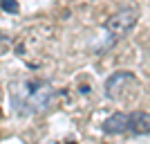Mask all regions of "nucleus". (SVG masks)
Here are the masks:
<instances>
[{
  "mask_svg": "<svg viewBox=\"0 0 150 144\" xmlns=\"http://www.w3.org/2000/svg\"><path fill=\"white\" fill-rule=\"evenodd\" d=\"M9 106L18 117H34L50 110L56 101V90L50 81L38 77H25L9 83Z\"/></svg>",
  "mask_w": 150,
  "mask_h": 144,
  "instance_id": "f257e3e1",
  "label": "nucleus"
},
{
  "mask_svg": "<svg viewBox=\"0 0 150 144\" xmlns=\"http://www.w3.org/2000/svg\"><path fill=\"white\" fill-rule=\"evenodd\" d=\"M101 131L105 135H148L150 133V113L130 110V113H112L103 119Z\"/></svg>",
  "mask_w": 150,
  "mask_h": 144,
  "instance_id": "f03ea898",
  "label": "nucleus"
},
{
  "mask_svg": "<svg viewBox=\"0 0 150 144\" xmlns=\"http://www.w3.org/2000/svg\"><path fill=\"white\" fill-rule=\"evenodd\" d=\"M139 90H141V83L134 77V72H128V70H119V72H112V75L105 79L103 83V92L110 101H117V104H128L134 97H139Z\"/></svg>",
  "mask_w": 150,
  "mask_h": 144,
  "instance_id": "7ed1b4c3",
  "label": "nucleus"
},
{
  "mask_svg": "<svg viewBox=\"0 0 150 144\" xmlns=\"http://www.w3.org/2000/svg\"><path fill=\"white\" fill-rule=\"evenodd\" d=\"M137 20H139V7H123L119 11H114L112 16L105 20L103 27H105V32L110 34V38L117 41V38H123L132 27L137 25Z\"/></svg>",
  "mask_w": 150,
  "mask_h": 144,
  "instance_id": "20e7f679",
  "label": "nucleus"
},
{
  "mask_svg": "<svg viewBox=\"0 0 150 144\" xmlns=\"http://www.w3.org/2000/svg\"><path fill=\"white\" fill-rule=\"evenodd\" d=\"M0 9L7 14H18L20 11V5L16 0H0Z\"/></svg>",
  "mask_w": 150,
  "mask_h": 144,
  "instance_id": "39448f33",
  "label": "nucleus"
},
{
  "mask_svg": "<svg viewBox=\"0 0 150 144\" xmlns=\"http://www.w3.org/2000/svg\"><path fill=\"white\" fill-rule=\"evenodd\" d=\"M9 43H11V38L7 36V34H2V32H0V52L5 50V47H7Z\"/></svg>",
  "mask_w": 150,
  "mask_h": 144,
  "instance_id": "423d86ee",
  "label": "nucleus"
}]
</instances>
